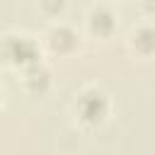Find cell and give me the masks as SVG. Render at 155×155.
<instances>
[{
    "instance_id": "obj_1",
    "label": "cell",
    "mask_w": 155,
    "mask_h": 155,
    "mask_svg": "<svg viewBox=\"0 0 155 155\" xmlns=\"http://www.w3.org/2000/svg\"><path fill=\"white\" fill-rule=\"evenodd\" d=\"M2 51L12 63H31L36 58V46L27 36H7Z\"/></svg>"
},
{
    "instance_id": "obj_2",
    "label": "cell",
    "mask_w": 155,
    "mask_h": 155,
    "mask_svg": "<svg viewBox=\"0 0 155 155\" xmlns=\"http://www.w3.org/2000/svg\"><path fill=\"white\" fill-rule=\"evenodd\" d=\"M78 109H80V116L85 121H102V116L107 114V99H104L102 92H94L92 90V92H85L82 94Z\"/></svg>"
},
{
    "instance_id": "obj_3",
    "label": "cell",
    "mask_w": 155,
    "mask_h": 155,
    "mask_svg": "<svg viewBox=\"0 0 155 155\" xmlns=\"http://www.w3.org/2000/svg\"><path fill=\"white\" fill-rule=\"evenodd\" d=\"M73 41H75V36H73V31H70V29H65V27H58V29H53V31H51V44H53L56 48L73 46Z\"/></svg>"
},
{
    "instance_id": "obj_4",
    "label": "cell",
    "mask_w": 155,
    "mask_h": 155,
    "mask_svg": "<svg viewBox=\"0 0 155 155\" xmlns=\"http://www.w3.org/2000/svg\"><path fill=\"white\" fill-rule=\"evenodd\" d=\"M111 24H114V19H111V15H109L107 10H94V12H92V27H94V29L109 31Z\"/></svg>"
},
{
    "instance_id": "obj_5",
    "label": "cell",
    "mask_w": 155,
    "mask_h": 155,
    "mask_svg": "<svg viewBox=\"0 0 155 155\" xmlns=\"http://www.w3.org/2000/svg\"><path fill=\"white\" fill-rule=\"evenodd\" d=\"M136 41H143V44H145V51H150V29H143Z\"/></svg>"
}]
</instances>
